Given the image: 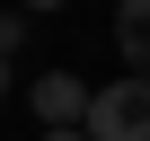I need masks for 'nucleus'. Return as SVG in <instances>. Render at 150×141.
Listing matches in <instances>:
<instances>
[{
  "instance_id": "5",
  "label": "nucleus",
  "mask_w": 150,
  "mask_h": 141,
  "mask_svg": "<svg viewBox=\"0 0 150 141\" xmlns=\"http://www.w3.org/2000/svg\"><path fill=\"white\" fill-rule=\"evenodd\" d=\"M44 141H88V132H44Z\"/></svg>"
},
{
  "instance_id": "6",
  "label": "nucleus",
  "mask_w": 150,
  "mask_h": 141,
  "mask_svg": "<svg viewBox=\"0 0 150 141\" xmlns=\"http://www.w3.org/2000/svg\"><path fill=\"white\" fill-rule=\"evenodd\" d=\"M35 9H44V0H35Z\"/></svg>"
},
{
  "instance_id": "4",
  "label": "nucleus",
  "mask_w": 150,
  "mask_h": 141,
  "mask_svg": "<svg viewBox=\"0 0 150 141\" xmlns=\"http://www.w3.org/2000/svg\"><path fill=\"white\" fill-rule=\"evenodd\" d=\"M9 62H18V53H9V44H0V97H9Z\"/></svg>"
},
{
  "instance_id": "2",
  "label": "nucleus",
  "mask_w": 150,
  "mask_h": 141,
  "mask_svg": "<svg viewBox=\"0 0 150 141\" xmlns=\"http://www.w3.org/2000/svg\"><path fill=\"white\" fill-rule=\"evenodd\" d=\"M88 80H71V70H44V80H35V115H44V132H80L88 123Z\"/></svg>"
},
{
  "instance_id": "1",
  "label": "nucleus",
  "mask_w": 150,
  "mask_h": 141,
  "mask_svg": "<svg viewBox=\"0 0 150 141\" xmlns=\"http://www.w3.org/2000/svg\"><path fill=\"white\" fill-rule=\"evenodd\" d=\"M88 141H150V80L141 70H124V80H106L97 97H88V123H80Z\"/></svg>"
},
{
  "instance_id": "3",
  "label": "nucleus",
  "mask_w": 150,
  "mask_h": 141,
  "mask_svg": "<svg viewBox=\"0 0 150 141\" xmlns=\"http://www.w3.org/2000/svg\"><path fill=\"white\" fill-rule=\"evenodd\" d=\"M115 53H124V70L150 80V0H115Z\"/></svg>"
}]
</instances>
